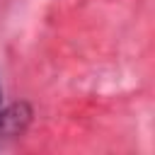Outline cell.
<instances>
[{"label":"cell","mask_w":155,"mask_h":155,"mask_svg":"<svg viewBox=\"0 0 155 155\" xmlns=\"http://www.w3.org/2000/svg\"><path fill=\"white\" fill-rule=\"evenodd\" d=\"M0 109H2V90H0Z\"/></svg>","instance_id":"obj_1"}]
</instances>
